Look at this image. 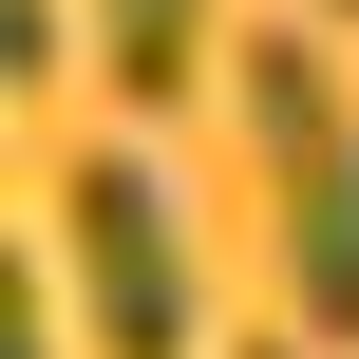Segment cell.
I'll return each instance as SVG.
<instances>
[{
    "instance_id": "6da1fadb",
    "label": "cell",
    "mask_w": 359,
    "mask_h": 359,
    "mask_svg": "<svg viewBox=\"0 0 359 359\" xmlns=\"http://www.w3.org/2000/svg\"><path fill=\"white\" fill-rule=\"evenodd\" d=\"M227 95H246V151H265L284 322L303 341H359V95H341V57L284 19V38H227Z\"/></svg>"
},
{
    "instance_id": "7a4b0ae2",
    "label": "cell",
    "mask_w": 359,
    "mask_h": 359,
    "mask_svg": "<svg viewBox=\"0 0 359 359\" xmlns=\"http://www.w3.org/2000/svg\"><path fill=\"white\" fill-rule=\"evenodd\" d=\"M57 246H76L95 359H189V227H170L151 151H76V170H57Z\"/></svg>"
},
{
    "instance_id": "3957f363",
    "label": "cell",
    "mask_w": 359,
    "mask_h": 359,
    "mask_svg": "<svg viewBox=\"0 0 359 359\" xmlns=\"http://www.w3.org/2000/svg\"><path fill=\"white\" fill-rule=\"evenodd\" d=\"M208 38H227V0H95V76L133 114H189L208 95Z\"/></svg>"
},
{
    "instance_id": "277c9868",
    "label": "cell",
    "mask_w": 359,
    "mask_h": 359,
    "mask_svg": "<svg viewBox=\"0 0 359 359\" xmlns=\"http://www.w3.org/2000/svg\"><path fill=\"white\" fill-rule=\"evenodd\" d=\"M0 359H57V284H38V246H0Z\"/></svg>"
},
{
    "instance_id": "5b68a950",
    "label": "cell",
    "mask_w": 359,
    "mask_h": 359,
    "mask_svg": "<svg viewBox=\"0 0 359 359\" xmlns=\"http://www.w3.org/2000/svg\"><path fill=\"white\" fill-rule=\"evenodd\" d=\"M57 76V0H0V95H38Z\"/></svg>"
},
{
    "instance_id": "8992f818",
    "label": "cell",
    "mask_w": 359,
    "mask_h": 359,
    "mask_svg": "<svg viewBox=\"0 0 359 359\" xmlns=\"http://www.w3.org/2000/svg\"><path fill=\"white\" fill-rule=\"evenodd\" d=\"M246 359H322V341H246Z\"/></svg>"
},
{
    "instance_id": "52a82bcc",
    "label": "cell",
    "mask_w": 359,
    "mask_h": 359,
    "mask_svg": "<svg viewBox=\"0 0 359 359\" xmlns=\"http://www.w3.org/2000/svg\"><path fill=\"white\" fill-rule=\"evenodd\" d=\"M322 19H359V0H322Z\"/></svg>"
}]
</instances>
